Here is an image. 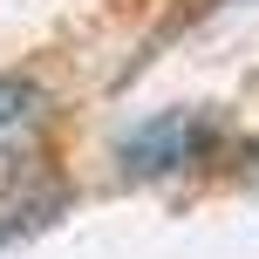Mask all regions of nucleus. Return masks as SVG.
<instances>
[{
  "label": "nucleus",
  "instance_id": "nucleus-1",
  "mask_svg": "<svg viewBox=\"0 0 259 259\" xmlns=\"http://www.w3.org/2000/svg\"><path fill=\"white\" fill-rule=\"evenodd\" d=\"M219 150H225V123L211 109H157V116L123 130L116 164H123V178L157 184V178H184V170L211 164Z\"/></svg>",
  "mask_w": 259,
  "mask_h": 259
},
{
  "label": "nucleus",
  "instance_id": "nucleus-2",
  "mask_svg": "<svg viewBox=\"0 0 259 259\" xmlns=\"http://www.w3.org/2000/svg\"><path fill=\"white\" fill-rule=\"evenodd\" d=\"M34 109H41V82H27V75H0V130L27 123Z\"/></svg>",
  "mask_w": 259,
  "mask_h": 259
},
{
  "label": "nucleus",
  "instance_id": "nucleus-3",
  "mask_svg": "<svg viewBox=\"0 0 259 259\" xmlns=\"http://www.w3.org/2000/svg\"><path fill=\"white\" fill-rule=\"evenodd\" d=\"M232 170L259 191V137H246V143H232Z\"/></svg>",
  "mask_w": 259,
  "mask_h": 259
}]
</instances>
